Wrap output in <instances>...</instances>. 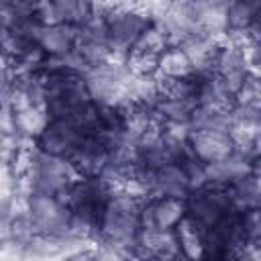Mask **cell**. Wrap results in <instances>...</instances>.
<instances>
[{
    "instance_id": "obj_2",
    "label": "cell",
    "mask_w": 261,
    "mask_h": 261,
    "mask_svg": "<svg viewBox=\"0 0 261 261\" xmlns=\"http://www.w3.org/2000/svg\"><path fill=\"white\" fill-rule=\"evenodd\" d=\"M112 194V188L102 179H75L65 196L71 212V239L80 243H94L98 237L100 216Z\"/></svg>"
},
{
    "instance_id": "obj_17",
    "label": "cell",
    "mask_w": 261,
    "mask_h": 261,
    "mask_svg": "<svg viewBox=\"0 0 261 261\" xmlns=\"http://www.w3.org/2000/svg\"><path fill=\"white\" fill-rule=\"evenodd\" d=\"M59 261H96V253H94V247H90V249H80V251H73V253H69L67 257L59 259Z\"/></svg>"
},
{
    "instance_id": "obj_4",
    "label": "cell",
    "mask_w": 261,
    "mask_h": 261,
    "mask_svg": "<svg viewBox=\"0 0 261 261\" xmlns=\"http://www.w3.org/2000/svg\"><path fill=\"white\" fill-rule=\"evenodd\" d=\"M75 179H77V175L73 173L69 161L39 153L35 149L24 177L18 184H14L12 192H16V188L20 186L24 190L22 196L27 192H41V194L59 196L65 200V196L71 190V186L75 184Z\"/></svg>"
},
{
    "instance_id": "obj_1",
    "label": "cell",
    "mask_w": 261,
    "mask_h": 261,
    "mask_svg": "<svg viewBox=\"0 0 261 261\" xmlns=\"http://www.w3.org/2000/svg\"><path fill=\"white\" fill-rule=\"evenodd\" d=\"M145 194L130 190H112L98 224L96 245L116 247L130 253L141 234V210Z\"/></svg>"
},
{
    "instance_id": "obj_8",
    "label": "cell",
    "mask_w": 261,
    "mask_h": 261,
    "mask_svg": "<svg viewBox=\"0 0 261 261\" xmlns=\"http://www.w3.org/2000/svg\"><path fill=\"white\" fill-rule=\"evenodd\" d=\"M88 135L90 133L77 120L49 118L43 130L39 133V137L33 141V147L39 153L69 161V157L80 149V145L86 141Z\"/></svg>"
},
{
    "instance_id": "obj_7",
    "label": "cell",
    "mask_w": 261,
    "mask_h": 261,
    "mask_svg": "<svg viewBox=\"0 0 261 261\" xmlns=\"http://www.w3.org/2000/svg\"><path fill=\"white\" fill-rule=\"evenodd\" d=\"M186 208H188V218L204 232L226 220L230 214H234L226 190L210 184L192 190L190 196L186 198Z\"/></svg>"
},
{
    "instance_id": "obj_3",
    "label": "cell",
    "mask_w": 261,
    "mask_h": 261,
    "mask_svg": "<svg viewBox=\"0 0 261 261\" xmlns=\"http://www.w3.org/2000/svg\"><path fill=\"white\" fill-rule=\"evenodd\" d=\"M106 43L116 61H124L143 33L153 24L147 4H100Z\"/></svg>"
},
{
    "instance_id": "obj_15",
    "label": "cell",
    "mask_w": 261,
    "mask_h": 261,
    "mask_svg": "<svg viewBox=\"0 0 261 261\" xmlns=\"http://www.w3.org/2000/svg\"><path fill=\"white\" fill-rule=\"evenodd\" d=\"M175 239L179 253L190 261H206V245H204V230L198 228L188 216L175 228Z\"/></svg>"
},
{
    "instance_id": "obj_10",
    "label": "cell",
    "mask_w": 261,
    "mask_h": 261,
    "mask_svg": "<svg viewBox=\"0 0 261 261\" xmlns=\"http://www.w3.org/2000/svg\"><path fill=\"white\" fill-rule=\"evenodd\" d=\"M69 165L77 175V179L102 177L108 167V151L98 139L88 135L86 141L80 145V149L69 157Z\"/></svg>"
},
{
    "instance_id": "obj_9",
    "label": "cell",
    "mask_w": 261,
    "mask_h": 261,
    "mask_svg": "<svg viewBox=\"0 0 261 261\" xmlns=\"http://www.w3.org/2000/svg\"><path fill=\"white\" fill-rule=\"evenodd\" d=\"M188 208L184 198L171 196H147L141 210V230L153 232H175L186 220Z\"/></svg>"
},
{
    "instance_id": "obj_14",
    "label": "cell",
    "mask_w": 261,
    "mask_h": 261,
    "mask_svg": "<svg viewBox=\"0 0 261 261\" xmlns=\"http://www.w3.org/2000/svg\"><path fill=\"white\" fill-rule=\"evenodd\" d=\"M230 200L232 210L245 212V210H253L259 208V200H261V190H259V171H251L243 177H239L237 181H232L228 188H224Z\"/></svg>"
},
{
    "instance_id": "obj_16",
    "label": "cell",
    "mask_w": 261,
    "mask_h": 261,
    "mask_svg": "<svg viewBox=\"0 0 261 261\" xmlns=\"http://www.w3.org/2000/svg\"><path fill=\"white\" fill-rule=\"evenodd\" d=\"M239 226L243 232V239L247 247L259 249V237H261V220H259V208L239 212Z\"/></svg>"
},
{
    "instance_id": "obj_6",
    "label": "cell",
    "mask_w": 261,
    "mask_h": 261,
    "mask_svg": "<svg viewBox=\"0 0 261 261\" xmlns=\"http://www.w3.org/2000/svg\"><path fill=\"white\" fill-rule=\"evenodd\" d=\"M186 151L200 167L218 165L239 153V145L232 133L212 128H188L184 137Z\"/></svg>"
},
{
    "instance_id": "obj_5",
    "label": "cell",
    "mask_w": 261,
    "mask_h": 261,
    "mask_svg": "<svg viewBox=\"0 0 261 261\" xmlns=\"http://www.w3.org/2000/svg\"><path fill=\"white\" fill-rule=\"evenodd\" d=\"M20 210L35 232L71 239V212L63 198L41 192H27L20 196Z\"/></svg>"
},
{
    "instance_id": "obj_13",
    "label": "cell",
    "mask_w": 261,
    "mask_h": 261,
    "mask_svg": "<svg viewBox=\"0 0 261 261\" xmlns=\"http://www.w3.org/2000/svg\"><path fill=\"white\" fill-rule=\"evenodd\" d=\"M196 75L190 55L179 45H169L157 61V75L163 80H192Z\"/></svg>"
},
{
    "instance_id": "obj_18",
    "label": "cell",
    "mask_w": 261,
    "mask_h": 261,
    "mask_svg": "<svg viewBox=\"0 0 261 261\" xmlns=\"http://www.w3.org/2000/svg\"><path fill=\"white\" fill-rule=\"evenodd\" d=\"M128 261H145V259H141V257H137L135 253H128Z\"/></svg>"
},
{
    "instance_id": "obj_11",
    "label": "cell",
    "mask_w": 261,
    "mask_h": 261,
    "mask_svg": "<svg viewBox=\"0 0 261 261\" xmlns=\"http://www.w3.org/2000/svg\"><path fill=\"white\" fill-rule=\"evenodd\" d=\"M75 39H77V29L69 24H47L41 29L37 43L49 61H65L71 59L73 55Z\"/></svg>"
},
{
    "instance_id": "obj_12",
    "label": "cell",
    "mask_w": 261,
    "mask_h": 261,
    "mask_svg": "<svg viewBox=\"0 0 261 261\" xmlns=\"http://www.w3.org/2000/svg\"><path fill=\"white\" fill-rule=\"evenodd\" d=\"M145 261H173L179 255L175 232L141 230L135 249L130 251Z\"/></svg>"
}]
</instances>
